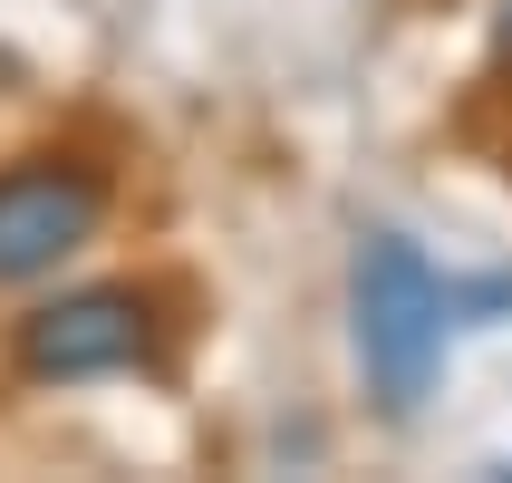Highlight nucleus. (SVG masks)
I'll return each instance as SVG.
<instances>
[{"mask_svg":"<svg viewBox=\"0 0 512 483\" xmlns=\"http://www.w3.org/2000/svg\"><path fill=\"white\" fill-rule=\"evenodd\" d=\"M493 49L512 58V0H503V10H493Z\"/></svg>","mask_w":512,"mask_h":483,"instance_id":"nucleus-4","label":"nucleus"},{"mask_svg":"<svg viewBox=\"0 0 512 483\" xmlns=\"http://www.w3.org/2000/svg\"><path fill=\"white\" fill-rule=\"evenodd\" d=\"M107 223V174L68 155H29L0 174V281H49L58 261L97 242Z\"/></svg>","mask_w":512,"mask_h":483,"instance_id":"nucleus-3","label":"nucleus"},{"mask_svg":"<svg viewBox=\"0 0 512 483\" xmlns=\"http://www.w3.org/2000/svg\"><path fill=\"white\" fill-rule=\"evenodd\" d=\"M348 339H358V377H368L377 416H416L445 377V339H455V281L435 271L406 232H368L348 261Z\"/></svg>","mask_w":512,"mask_h":483,"instance_id":"nucleus-1","label":"nucleus"},{"mask_svg":"<svg viewBox=\"0 0 512 483\" xmlns=\"http://www.w3.org/2000/svg\"><path fill=\"white\" fill-rule=\"evenodd\" d=\"M20 377L39 387H78V377H126V368H155V300L126 281H87V290H58L20 319Z\"/></svg>","mask_w":512,"mask_h":483,"instance_id":"nucleus-2","label":"nucleus"}]
</instances>
